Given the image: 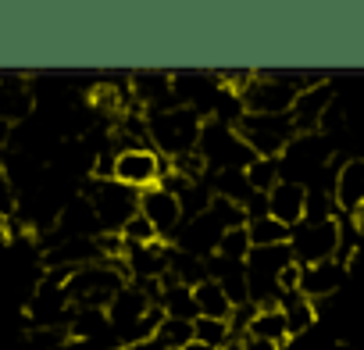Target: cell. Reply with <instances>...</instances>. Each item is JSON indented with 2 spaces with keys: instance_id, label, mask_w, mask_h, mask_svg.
<instances>
[{
  "instance_id": "6da1fadb",
  "label": "cell",
  "mask_w": 364,
  "mask_h": 350,
  "mask_svg": "<svg viewBox=\"0 0 364 350\" xmlns=\"http://www.w3.org/2000/svg\"><path fill=\"white\" fill-rule=\"evenodd\" d=\"M143 122H146L150 147L164 161H178V157H186V154H197L200 129H204V118L197 111L171 104V107H161V111H146Z\"/></svg>"
},
{
  "instance_id": "7a4b0ae2",
  "label": "cell",
  "mask_w": 364,
  "mask_h": 350,
  "mask_svg": "<svg viewBox=\"0 0 364 350\" xmlns=\"http://www.w3.org/2000/svg\"><path fill=\"white\" fill-rule=\"evenodd\" d=\"M197 154H200V161H204L208 171L247 168V164L254 161V150L243 143V136L236 132V125H225V122H215V118L204 122Z\"/></svg>"
},
{
  "instance_id": "3957f363",
  "label": "cell",
  "mask_w": 364,
  "mask_h": 350,
  "mask_svg": "<svg viewBox=\"0 0 364 350\" xmlns=\"http://www.w3.org/2000/svg\"><path fill=\"white\" fill-rule=\"evenodd\" d=\"M82 197L90 201V208L100 222V233H122V226L139 211V193L118 186L114 179H90Z\"/></svg>"
},
{
  "instance_id": "277c9868",
  "label": "cell",
  "mask_w": 364,
  "mask_h": 350,
  "mask_svg": "<svg viewBox=\"0 0 364 350\" xmlns=\"http://www.w3.org/2000/svg\"><path fill=\"white\" fill-rule=\"evenodd\" d=\"M164 168H168V161H164L154 147H132V150H118V154H114L107 179H114V183L125 186V190L143 193V190H150V186L161 183Z\"/></svg>"
},
{
  "instance_id": "5b68a950",
  "label": "cell",
  "mask_w": 364,
  "mask_h": 350,
  "mask_svg": "<svg viewBox=\"0 0 364 350\" xmlns=\"http://www.w3.org/2000/svg\"><path fill=\"white\" fill-rule=\"evenodd\" d=\"M236 132L254 150V157H282L286 143L296 136L289 115H243L236 122Z\"/></svg>"
},
{
  "instance_id": "8992f818",
  "label": "cell",
  "mask_w": 364,
  "mask_h": 350,
  "mask_svg": "<svg viewBox=\"0 0 364 350\" xmlns=\"http://www.w3.org/2000/svg\"><path fill=\"white\" fill-rule=\"evenodd\" d=\"M336 247H339L336 218L332 222H296L289 229V254H293L296 268H307V265L336 258Z\"/></svg>"
},
{
  "instance_id": "52a82bcc",
  "label": "cell",
  "mask_w": 364,
  "mask_h": 350,
  "mask_svg": "<svg viewBox=\"0 0 364 350\" xmlns=\"http://www.w3.org/2000/svg\"><path fill=\"white\" fill-rule=\"evenodd\" d=\"M346 272H350V268H346L343 261H336V258L318 261V265H307V268H300L296 293H300V297H307V300L314 304V311H321V307H325V300H332V297L339 293V286H343Z\"/></svg>"
},
{
  "instance_id": "ba28073f",
  "label": "cell",
  "mask_w": 364,
  "mask_h": 350,
  "mask_svg": "<svg viewBox=\"0 0 364 350\" xmlns=\"http://www.w3.org/2000/svg\"><path fill=\"white\" fill-rule=\"evenodd\" d=\"M139 215L154 226L157 240L161 243H171V236L178 233L182 226V208H178V197L168 193L164 186H150L139 193Z\"/></svg>"
},
{
  "instance_id": "9c48e42d",
  "label": "cell",
  "mask_w": 364,
  "mask_h": 350,
  "mask_svg": "<svg viewBox=\"0 0 364 350\" xmlns=\"http://www.w3.org/2000/svg\"><path fill=\"white\" fill-rule=\"evenodd\" d=\"M222 233L225 229L211 218V211H204V215H193V218H182V226H178V233L171 236L168 247H175L182 254H193V258H211L218 250Z\"/></svg>"
},
{
  "instance_id": "30bf717a",
  "label": "cell",
  "mask_w": 364,
  "mask_h": 350,
  "mask_svg": "<svg viewBox=\"0 0 364 350\" xmlns=\"http://www.w3.org/2000/svg\"><path fill=\"white\" fill-rule=\"evenodd\" d=\"M332 201L339 215L364 222V161L360 157H346L339 164L336 183H332Z\"/></svg>"
},
{
  "instance_id": "8fae6325",
  "label": "cell",
  "mask_w": 364,
  "mask_h": 350,
  "mask_svg": "<svg viewBox=\"0 0 364 350\" xmlns=\"http://www.w3.org/2000/svg\"><path fill=\"white\" fill-rule=\"evenodd\" d=\"M129 97L132 104L146 115V111H161V107H171L175 97H171V72H161V68H143V72H132L129 75Z\"/></svg>"
},
{
  "instance_id": "7c38bea8",
  "label": "cell",
  "mask_w": 364,
  "mask_h": 350,
  "mask_svg": "<svg viewBox=\"0 0 364 350\" xmlns=\"http://www.w3.org/2000/svg\"><path fill=\"white\" fill-rule=\"evenodd\" d=\"M332 100H336V90H332L328 79L318 83V86H311V90H304V93H296V100H293V107H289L293 132H296V136H300V132H318V122H321V115L328 111Z\"/></svg>"
},
{
  "instance_id": "4fadbf2b",
  "label": "cell",
  "mask_w": 364,
  "mask_h": 350,
  "mask_svg": "<svg viewBox=\"0 0 364 350\" xmlns=\"http://www.w3.org/2000/svg\"><path fill=\"white\" fill-rule=\"evenodd\" d=\"M150 307H157V304H150L146 300V293L136 286V282H125L111 300H107V307H104V314H107V325H111V332L114 336H122L125 329H132Z\"/></svg>"
},
{
  "instance_id": "5bb4252c",
  "label": "cell",
  "mask_w": 364,
  "mask_h": 350,
  "mask_svg": "<svg viewBox=\"0 0 364 350\" xmlns=\"http://www.w3.org/2000/svg\"><path fill=\"white\" fill-rule=\"evenodd\" d=\"M304 201H307V190H304V186L279 179V183L268 190V218H275V222H282L286 229H293L296 222H304Z\"/></svg>"
},
{
  "instance_id": "9a60e30c",
  "label": "cell",
  "mask_w": 364,
  "mask_h": 350,
  "mask_svg": "<svg viewBox=\"0 0 364 350\" xmlns=\"http://www.w3.org/2000/svg\"><path fill=\"white\" fill-rule=\"evenodd\" d=\"M208 186H211V193H215L218 201H229V204H236V208H243V204L254 197V190H250V183H247V171H243V168L208 171Z\"/></svg>"
},
{
  "instance_id": "2e32d148",
  "label": "cell",
  "mask_w": 364,
  "mask_h": 350,
  "mask_svg": "<svg viewBox=\"0 0 364 350\" xmlns=\"http://www.w3.org/2000/svg\"><path fill=\"white\" fill-rule=\"evenodd\" d=\"M164 318H178V322H193L197 318V300H193V286L182 282H168L161 279V300H157Z\"/></svg>"
},
{
  "instance_id": "e0dca14e",
  "label": "cell",
  "mask_w": 364,
  "mask_h": 350,
  "mask_svg": "<svg viewBox=\"0 0 364 350\" xmlns=\"http://www.w3.org/2000/svg\"><path fill=\"white\" fill-rule=\"evenodd\" d=\"M247 336L264 339V343H275V346H286L289 343V332H286L282 307H257L254 318H250V325H247Z\"/></svg>"
},
{
  "instance_id": "ac0fdd59",
  "label": "cell",
  "mask_w": 364,
  "mask_h": 350,
  "mask_svg": "<svg viewBox=\"0 0 364 350\" xmlns=\"http://www.w3.org/2000/svg\"><path fill=\"white\" fill-rule=\"evenodd\" d=\"M279 307H282V314H286V332H289V339L304 336V332L314 325V318H318L314 304H311L307 297H300V293H286V297L279 300Z\"/></svg>"
},
{
  "instance_id": "d6986e66",
  "label": "cell",
  "mask_w": 364,
  "mask_h": 350,
  "mask_svg": "<svg viewBox=\"0 0 364 350\" xmlns=\"http://www.w3.org/2000/svg\"><path fill=\"white\" fill-rule=\"evenodd\" d=\"M193 300H197V318H229L232 314V304H229V297L222 293V286L215 279L197 282Z\"/></svg>"
},
{
  "instance_id": "ffe728a7",
  "label": "cell",
  "mask_w": 364,
  "mask_h": 350,
  "mask_svg": "<svg viewBox=\"0 0 364 350\" xmlns=\"http://www.w3.org/2000/svg\"><path fill=\"white\" fill-rule=\"evenodd\" d=\"M193 339L211 346V350H225L232 343L229 318H193Z\"/></svg>"
},
{
  "instance_id": "44dd1931",
  "label": "cell",
  "mask_w": 364,
  "mask_h": 350,
  "mask_svg": "<svg viewBox=\"0 0 364 350\" xmlns=\"http://www.w3.org/2000/svg\"><path fill=\"white\" fill-rule=\"evenodd\" d=\"M247 236H250V247H282V243H289V229L282 222L268 218V215L247 222Z\"/></svg>"
},
{
  "instance_id": "7402d4cb",
  "label": "cell",
  "mask_w": 364,
  "mask_h": 350,
  "mask_svg": "<svg viewBox=\"0 0 364 350\" xmlns=\"http://www.w3.org/2000/svg\"><path fill=\"white\" fill-rule=\"evenodd\" d=\"M243 171H247V183H250L254 193H268L282 179L279 175V157H254Z\"/></svg>"
},
{
  "instance_id": "603a6c76",
  "label": "cell",
  "mask_w": 364,
  "mask_h": 350,
  "mask_svg": "<svg viewBox=\"0 0 364 350\" xmlns=\"http://www.w3.org/2000/svg\"><path fill=\"white\" fill-rule=\"evenodd\" d=\"M215 254H218V258H225V261L243 265V261H247V254H250L247 226H240V229H225V233H222V240H218V250H215Z\"/></svg>"
},
{
  "instance_id": "cb8c5ba5",
  "label": "cell",
  "mask_w": 364,
  "mask_h": 350,
  "mask_svg": "<svg viewBox=\"0 0 364 350\" xmlns=\"http://www.w3.org/2000/svg\"><path fill=\"white\" fill-rule=\"evenodd\" d=\"M332 218H339L332 193H325V190H307V201H304V222H332Z\"/></svg>"
},
{
  "instance_id": "d4e9b609",
  "label": "cell",
  "mask_w": 364,
  "mask_h": 350,
  "mask_svg": "<svg viewBox=\"0 0 364 350\" xmlns=\"http://www.w3.org/2000/svg\"><path fill=\"white\" fill-rule=\"evenodd\" d=\"M168 350H178V346H186L193 339V322H178V318H161L157 332H154Z\"/></svg>"
},
{
  "instance_id": "484cf974",
  "label": "cell",
  "mask_w": 364,
  "mask_h": 350,
  "mask_svg": "<svg viewBox=\"0 0 364 350\" xmlns=\"http://www.w3.org/2000/svg\"><path fill=\"white\" fill-rule=\"evenodd\" d=\"M118 236H122V243H125V247H150V243H161V240H157V233H154V226H150L139 211L122 226V233H118Z\"/></svg>"
},
{
  "instance_id": "4316f807",
  "label": "cell",
  "mask_w": 364,
  "mask_h": 350,
  "mask_svg": "<svg viewBox=\"0 0 364 350\" xmlns=\"http://www.w3.org/2000/svg\"><path fill=\"white\" fill-rule=\"evenodd\" d=\"M15 215H18V193H15L11 179H8V171L0 168V218L11 222Z\"/></svg>"
},
{
  "instance_id": "83f0119b",
  "label": "cell",
  "mask_w": 364,
  "mask_h": 350,
  "mask_svg": "<svg viewBox=\"0 0 364 350\" xmlns=\"http://www.w3.org/2000/svg\"><path fill=\"white\" fill-rule=\"evenodd\" d=\"M11 136H15V125L0 122V161H4V154L11 150Z\"/></svg>"
},
{
  "instance_id": "f1b7e54d",
  "label": "cell",
  "mask_w": 364,
  "mask_h": 350,
  "mask_svg": "<svg viewBox=\"0 0 364 350\" xmlns=\"http://www.w3.org/2000/svg\"><path fill=\"white\" fill-rule=\"evenodd\" d=\"M122 350H168L157 336H150V339H139V343H129V346H122Z\"/></svg>"
},
{
  "instance_id": "f546056e",
  "label": "cell",
  "mask_w": 364,
  "mask_h": 350,
  "mask_svg": "<svg viewBox=\"0 0 364 350\" xmlns=\"http://www.w3.org/2000/svg\"><path fill=\"white\" fill-rule=\"evenodd\" d=\"M178 350H211V346H204V343H197V339H190L186 346H178Z\"/></svg>"
},
{
  "instance_id": "4dcf8cb0",
  "label": "cell",
  "mask_w": 364,
  "mask_h": 350,
  "mask_svg": "<svg viewBox=\"0 0 364 350\" xmlns=\"http://www.w3.org/2000/svg\"><path fill=\"white\" fill-rule=\"evenodd\" d=\"M4 243H8V222L0 218V247H4Z\"/></svg>"
}]
</instances>
